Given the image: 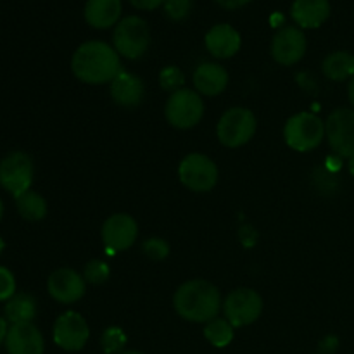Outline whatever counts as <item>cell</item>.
Wrapping results in <instances>:
<instances>
[{
    "label": "cell",
    "mask_w": 354,
    "mask_h": 354,
    "mask_svg": "<svg viewBox=\"0 0 354 354\" xmlns=\"http://www.w3.org/2000/svg\"><path fill=\"white\" fill-rule=\"evenodd\" d=\"M71 71L76 80L86 85H106L123 71L121 55L106 41L88 40L73 54Z\"/></svg>",
    "instance_id": "6da1fadb"
},
{
    "label": "cell",
    "mask_w": 354,
    "mask_h": 354,
    "mask_svg": "<svg viewBox=\"0 0 354 354\" xmlns=\"http://www.w3.org/2000/svg\"><path fill=\"white\" fill-rule=\"evenodd\" d=\"M173 308L183 320L192 324H207L218 318L223 308L220 289L207 280H189L176 289Z\"/></svg>",
    "instance_id": "7a4b0ae2"
},
{
    "label": "cell",
    "mask_w": 354,
    "mask_h": 354,
    "mask_svg": "<svg viewBox=\"0 0 354 354\" xmlns=\"http://www.w3.org/2000/svg\"><path fill=\"white\" fill-rule=\"evenodd\" d=\"M258 130V120L248 107H230L221 114L216 124V137L228 149L244 147Z\"/></svg>",
    "instance_id": "3957f363"
},
{
    "label": "cell",
    "mask_w": 354,
    "mask_h": 354,
    "mask_svg": "<svg viewBox=\"0 0 354 354\" xmlns=\"http://www.w3.org/2000/svg\"><path fill=\"white\" fill-rule=\"evenodd\" d=\"M325 138V121L313 113H297L283 124V140L292 151L311 152Z\"/></svg>",
    "instance_id": "277c9868"
},
{
    "label": "cell",
    "mask_w": 354,
    "mask_h": 354,
    "mask_svg": "<svg viewBox=\"0 0 354 354\" xmlns=\"http://www.w3.org/2000/svg\"><path fill=\"white\" fill-rule=\"evenodd\" d=\"M113 47L124 59H140L151 47V30L147 21L138 16H127L116 24Z\"/></svg>",
    "instance_id": "5b68a950"
},
{
    "label": "cell",
    "mask_w": 354,
    "mask_h": 354,
    "mask_svg": "<svg viewBox=\"0 0 354 354\" xmlns=\"http://www.w3.org/2000/svg\"><path fill=\"white\" fill-rule=\"evenodd\" d=\"M204 116V100L201 93L190 88H180L169 93L165 104V118L176 130L197 127Z\"/></svg>",
    "instance_id": "8992f818"
},
{
    "label": "cell",
    "mask_w": 354,
    "mask_h": 354,
    "mask_svg": "<svg viewBox=\"0 0 354 354\" xmlns=\"http://www.w3.org/2000/svg\"><path fill=\"white\" fill-rule=\"evenodd\" d=\"M218 166L209 156L192 152L187 154L178 165V178L185 189L192 192H211L218 183Z\"/></svg>",
    "instance_id": "52a82bcc"
},
{
    "label": "cell",
    "mask_w": 354,
    "mask_h": 354,
    "mask_svg": "<svg viewBox=\"0 0 354 354\" xmlns=\"http://www.w3.org/2000/svg\"><path fill=\"white\" fill-rule=\"evenodd\" d=\"M221 310H223L225 318L234 325V328L248 327L261 317L263 297L258 290L239 287L228 294Z\"/></svg>",
    "instance_id": "ba28073f"
},
{
    "label": "cell",
    "mask_w": 354,
    "mask_h": 354,
    "mask_svg": "<svg viewBox=\"0 0 354 354\" xmlns=\"http://www.w3.org/2000/svg\"><path fill=\"white\" fill-rule=\"evenodd\" d=\"M33 171V161L26 152H10L0 161V185L16 199L31 189Z\"/></svg>",
    "instance_id": "9c48e42d"
},
{
    "label": "cell",
    "mask_w": 354,
    "mask_h": 354,
    "mask_svg": "<svg viewBox=\"0 0 354 354\" xmlns=\"http://www.w3.org/2000/svg\"><path fill=\"white\" fill-rule=\"evenodd\" d=\"M325 137L339 158H354V109L332 111L325 121Z\"/></svg>",
    "instance_id": "30bf717a"
},
{
    "label": "cell",
    "mask_w": 354,
    "mask_h": 354,
    "mask_svg": "<svg viewBox=\"0 0 354 354\" xmlns=\"http://www.w3.org/2000/svg\"><path fill=\"white\" fill-rule=\"evenodd\" d=\"M54 342L64 351H82L90 339V328L78 311H66L54 322Z\"/></svg>",
    "instance_id": "8fae6325"
},
{
    "label": "cell",
    "mask_w": 354,
    "mask_h": 354,
    "mask_svg": "<svg viewBox=\"0 0 354 354\" xmlns=\"http://www.w3.org/2000/svg\"><path fill=\"white\" fill-rule=\"evenodd\" d=\"M102 242L107 252H121L133 248L138 237V225L133 216L127 213H116L107 218L102 225Z\"/></svg>",
    "instance_id": "7c38bea8"
},
{
    "label": "cell",
    "mask_w": 354,
    "mask_h": 354,
    "mask_svg": "<svg viewBox=\"0 0 354 354\" xmlns=\"http://www.w3.org/2000/svg\"><path fill=\"white\" fill-rule=\"evenodd\" d=\"M306 35L297 26H286L272 40V57L282 66H294L306 54Z\"/></svg>",
    "instance_id": "4fadbf2b"
},
{
    "label": "cell",
    "mask_w": 354,
    "mask_h": 354,
    "mask_svg": "<svg viewBox=\"0 0 354 354\" xmlns=\"http://www.w3.org/2000/svg\"><path fill=\"white\" fill-rule=\"evenodd\" d=\"M47 290L59 304H75L85 296L86 282L82 273L73 268H59L50 273Z\"/></svg>",
    "instance_id": "5bb4252c"
},
{
    "label": "cell",
    "mask_w": 354,
    "mask_h": 354,
    "mask_svg": "<svg viewBox=\"0 0 354 354\" xmlns=\"http://www.w3.org/2000/svg\"><path fill=\"white\" fill-rule=\"evenodd\" d=\"M6 349L9 354H44V335L33 322L14 324L7 330Z\"/></svg>",
    "instance_id": "9a60e30c"
},
{
    "label": "cell",
    "mask_w": 354,
    "mask_h": 354,
    "mask_svg": "<svg viewBox=\"0 0 354 354\" xmlns=\"http://www.w3.org/2000/svg\"><path fill=\"white\" fill-rule=\"evenodd\" d=\"M109 92L114 102L120 107H131L140 106L145 97V85L140 76L133 75L130 71H121L113 82L109 83Z\"/></svg>",
    "instance_id": "2e32d148"
},
{
    "label": "cell",
    "mask_w": 354,
    "mask_h": 354,
    "mask_svg": "<svg viewBox=\"0 0 354 354\" xmlns=\"http://www.w3.org/2000/svg\"><path fill=\"white\" fill-rule=\"evenodd\" d=\"M207 52L216 59H230L241 50V33L230 24H214L204 38Z\"/></svg>",
    "instance_id": "e0dca14e"
},
{
    "label": "cell",
    "mask_w": 354,
    "mask_h": 354,
    "mask_svg": "<svg viewBox=\"0 0 354 354\" xmlns=\"http://www.w3.org/2000/svg\"><path fill=\"white\" fill-rule=\"evenodd\" d=\"M228 71L218 62H203L192 75L194 88L204 97H216L228 86Z\"/></svg>",
    "instance_id": "ac0fdd59"
},
{
    "label": "cell",
    "mask_w": 354,
    "mask_h": 354,
    "mask_svg": "<svg viewBox=\"0 0 354 354\" xmlns=\"http://www.w3.org/2000/svg\"><path fill=\"white\" fill-rule=\"evenodd\" d=\"M290 17L301 30L320 28L330 17L328 0H294L290 7Z\"/></svg>",
    "instance_id": "d6986e66"
},
{
    "label": "cell",
    "mask_w": 354,
    "mask_h": 354,
    "mask_svg": "<svg viewBox=\"0 0 354 354\" xmlns=\"http://www.w3.org/2000/svg\"><path fill=\"white\" fill-rule=\"evenodd\" d=\"M121 0H86L85 21L95 30H107L121 21Z\"/></svg>",
    "instance_id": "ffe728a7"
},
{
    "label": "cell",
    "mask_w": 354,
    "mask_h": 354,
    "mask_svg": "<svg viewBox=\"0 0 354 354\" xmlns=\"http://www.w3.org/2000/svg\"><path fill=\"white\" fill-rule=\"evenodd\" d=\"M322 71L332 82L351 80L354 76V55L346 50L332 52L322 62Z\"/></svg>",
    "instance_id": "44dd1931"
},
{
    "label": "cell",
    "mask_w": 354,
    "mask_h": 354,
    "mask_svg": "<svg viewBox=\"0 0 354 354\" xmlns=\"http://www.w3.org/2000/svg\"><path fill=\"white\" fill-rule=\"evenodd\" d=\"M3 315L10 325L30 324L37 315V301L30 294H14L6 303Z\"/></svg>",
    "instance_id": "7402d4cb"
},
{
    "label": "cell",
    "mask_w": 354,
    "mask_h": 354,
    "mask_svg": "<svg viewBox=\"0 0 354 354\" xmlns=\"http://www.w3.org/2000/svg\"><path fill=\"white\" fill-rule=\"evenodd\" d=\"M16 207L26 221H41L47 216V201L31 189L16 197Z\"/></svg>",
    "instance_id": "603a6c76"
},
{
    "label": "cell",
    "mask_w": 354,
    "mask_h": 354,
    "mask_svg": "<svg viewBox=\"0 0 354 354\" xmlns=\"http://www.w3.org/2000/svg\"><path fill=\"white\" fill-rule=\"evenodd\" d=\"M204 337L214 348H227L234 341V325L227 318H214L204 327Z\"/></svg>",
    "instance_id": "cb8c5ba5"
},
{
    "label": "cell",
    "mask_w": 354,
    "mask_h": 354,
    "mask_svg": "<svg viewBox=\"0 0 354 354\" xmlns=\"http://www.w3.org/2000/svg\"><path fill=\"white\" fill-rule=\"evenodd\" d=\"M111 277V268L102 259H90L83 268V279L92 286H102Z\"/></svg>",
    "instance_id": "d4e9b609"
},
{
    "label": "cell",
    "mask_w": 354,
    "mask_h": 354,
    "mask_svg": "<svg viewBox=\"0 0 354 354\" xmlns=\"http://www.w3.org/2000/svg\"><path fill=\"white\" fill-rule=\"evenodd\" d=\"M100 346H102L106 354H121L123 348L127 346V334L120 327H107L102 332V337H100Z\"/></svg>",
    "instance_id": "484cf974"
},
{
    "label": "cell",
    "mask_w": 354,
    "mask_h": 354,
    "mask_svg": "<svg viewBox=\"0 0 354 354\" xmlns=\"http://www.w3.org/2000/svg\"><path fill=\"white\" fill-rule=\"evenodd\" d=\"M183 83H185V75L180 68L176 66H166L159 73V85L162 90H168V92H176V90L183 88Z\"/></svg>",
    "instance_id": "4316f807"
},
{
    "label": "cell",
    "mask_w": 354,
    "mask_h": 354,
    "mask_svg": "<svg viewBox=\"0 0 354 354\" xmlns=\"http://www.w3.org/2000/svg\"><path fill=\"white\" fill-rule=\"evenodd\" d=\"M142 251L152 261H162L169 254V244L159 237H151L142 244Z\"/></svg>",
    "instance_id": "83f0119b"
},
{
    "label": "cell",
    "mask_w": 354,
    "mask_h": 354,
    "mask_svg": "<svg viewBox=\"0 0 354 354\" xmlns=\"http://www.w3.org/2000/svg\"><path fill=\"white\" fill-rule=\"evenodd\" d=\"M192 10V0H165V12L169 19L183 21Z\"/></svg>",
    "instance_id": "f1b7e54d"
},
{
    "label": "cell",
    "mask_w": 354,
    "mask_h": 354,
    "mask_svg": "<svg viewBox=\"0 0 354 354\" xmlns=\"http://www.w3.org/2000/svg\"><path fill=\"white\" fill-rule=\"evenodd\" d=\"M16 294V279L6 266H0V303H7Z\"/></svg>",
    "instance_id": "f546056e"
},
{
    "label": "cell",
    "mask_w": 354,
    "mask_h": 354,
    "mask_svg": "<svg viewBox=\"0 0 354 354\" xmlns=\"http://www.w3.org/2000/svg\"><path fill=\"white\" fill-rule=\"evenodd\" d=\"M130 3L140 10H154L161 7L165 0H130Z\"/></svg>",
    "instance_id": "4dcf8cb0"
},
{
    "label": "cell",
    "mask_w": 354,
    "mask_h": 354,
    "mask_svg": "<svg viewBox=\"0 0 354 354\" xmlns=\"http://www.w3.org/2000/svg\"><path fill=\"white\" fill-rule=\"evenodd\" d=\"M218 6L225 7V9H241V7L248 6L252 0H214Z\"/></svg>",
    "instance_id": "1f68e13d"
},
{
    "label": "cell",
    "mask_w": 354,
    "mask_h": 354,
    "mask_svg": "<svg viewBox=\"0 0 354 354\" xmlns=\"http://www.w3.org/2000/svg\"><path fill=\"white\" fill-rule=\"evenodd\" d=\"M7 330H9V327H7V320L3 317H0V346L6 342Z\"/></svg>",
    "instance_id": "d6a6232c"
},
{
    "label": "cell",
    "mask_w": 354,
    "mask_h": 354,
    "mask_svg": "<svg viewBox=\"0 0 354 354\" xmlns=\"http://www.w3.org/2000/svg\"><path fill=\"white\" fill-rule=\"evenodd\" d=\"M348 95H349V102H351L353 109H354V76L349 80V86H348Z\"/></svg>",
    "instance_id": "836d02e7"
},
{
    "label": "cell",
    "mask_w": 354,
    "mask_h": 354,
    "mask_svg": "<svg viewBox=\"0 0 354 354\" xmlns=\"http://www.w3.org/2000/svg\"><path fill=\"white\" fill-rule=\"evenodd\" d=\"M349 173L354 176V158L349 159Z\"/></svg>",
    "instance_id": "e575fe53"
},
{
    "label": "cell",
    "mask_w": 354,
    "mask_h": 354,
    "mask_svg": "<svg viewBox=\"0 0 354 354\" xmlns=\"http://www.w3.org/2000/svg\"><path fill=\"white\" fill-rule=\"evenodd\" d=\"M2 216H3V203L2 199H0V220H2Z\"/></svg>",
    "instance_id": "d590c367"
},
{
    "label": "cell",
    "mask_w": 354,
    "mask_h": 354,
    "mask_svg": "<svg viewBox=\"0 0 354 354\" xmlns=\"http://www.w3.org/2000/svg\"><path fill=\"white\" fill-rule=\"evenodd\" d=\"M121 354H144V353H138V351H123Z\"/></svg>",
    "instance_id": "8d00e7d4"
},
{
    "label": "cell",
    "mask_w": 354,
    "mask_h": 354,
    "mask_svg": "<svg viewBox=\"0 0 354 354\" xmlns=\"http://www.w3.org/2000/svg\"><path fill=\"white\" fill-rule=\"evenodd\" d=\"M2 251H3V241L0 239V252H2Z\"/></svg>",
    "instance_id": "74e56055"
}]
</instances>
